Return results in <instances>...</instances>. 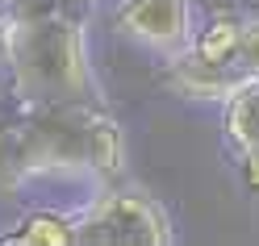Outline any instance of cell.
I'll list each match as a JSON object with an SVG mask.
<instances>
[{
  "label": "cell",
  "instance_id": "5",
  "mask_svg": "<svg viewBox=\"0 0 259 246\" xmlns=\"http://www.w3.org/2000/svg\"><path fill=\"white\" fill-rule=\"evenodd\" d=\"M192 0H121L117 29L159 59H176L192 38Z\"/></svg>",
  "mask_w": 259,
  "mask_h": 246
},
{
  "label": "cell",
  "instance_id": "7",
  "mask_svg": "<svg viewBox=\"0 0 259 246\" xmlns=\"http://www.w3.org/2000/svg\"><path fill=\"white\" fill-rule=\"evenodd\" d=\"M222 129L238 155L259 146V79H247L222 96Z\"/></svg>",
  "mask_w": 259,
  "mask_h": 246
},
{
  "label": "cell",
  "instance_id": "8",
  "mask_svg": "<svg viewBox=\"0 0 259 246\" xmlns=\"http://www.w3.org/2000/svg\"><path fill=\"white\" fill-rule=\"evenodd\" d=\"M238 159H242V184L251 192H259V146L247 151V155H238Z\"/></svg>",
  "mask_w": 259,
  "mask_h": 246
},
{
  "label": "cell",
  "instance_id": "4",
  "mask_svg": "<svg viewBox=\"0 0 259 246\" xmlns=\"http://www.w3.org/2000/svg\"><path fill=\"white\" fill-rule=\"evenodd\" d=\"M171 221L138 188H96L92 201L75 213V242L84 246H167Z\"/></svg>",
  "mask_w": 259,
  "mask_h": 246
},
{
  "label": "cell",
  "instance_id": "3",
  "mask_svg": "<svg viewBox=\"0 0 259 246\" xmlns=\"http://www.w3.org/2000/svg\"><path fill=\"white\" fill-rule=\"evenodd\" d=\"M171 63V84L197 101H222L247 79H259V17L218 13L192 25L188 46Z\"/></svg>",
  "mask_w": 259,
  "mask_h": 246
},
{
  "label": "cell",
  "instance_id": "1",
  "mask_svg": "<svg viewBox=\"0 0 259 246\" xmlns=\"http://www.w3.org/2000/svg\"><path fill=\"white\" fill-rule=\"evenodd\" d=\"M125 171V142L105 105L0 101V192L34 179H88L92 192Z\"/></svg>",
  "mask_w": 259,
  "mask_h": 246
},
{
  "label": "cell",
  "instance_id": "6",
  "mask_svg": "<svg viewBox=\"0 0 259 246\" xmlns=\"http://www.w3.org/2000/svg\"><path fill=\"white\" fill-rule=\"evenodd\" d=\"M75 242V213L67 209H34L13 229H0V246H71Z\"/></svg>",
  "mask_w": 259,
  "mask_h": 246
},
{
  "label": "cell",
  "instance_id": "9",
  "mask_svg": "<svg viewBox=\"0 0 259 246\" xmlns=\"http://www.w3.org/2000/svg\"><path fill=\"white\" fill-rule=\"evenodd\" d=\"M5 51H9V13H0V67H5Z\"/></svg>",
  "mask_w": 259,
  "mask_h": 246
},
{
  "label": "cell",
  "instance_id": "2",
  "mask_svg": "<svg viewBox=\"0 0 259 246\" xmlns=\"http://www.w3.org/2000/svg\"><path fill=\"white\" fill-rule=\"evenodd\" d=\"M5 71L13 92L46 105H105L79 17H9Z\"/></svg>",
  "mask_w": 259,
  "mask_h": 246
}]
</instances>
